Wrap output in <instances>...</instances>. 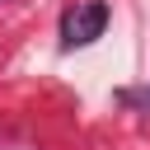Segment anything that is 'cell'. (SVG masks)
I'll return each instance as SVG.
<instances>
[{
	"label": "cell",
	"mask_w": 150,
	"mask_h": 150,
	"mask_svg": "<svg viewBox=\"0 0 150 150\" xmlns=\"http://www.w3.org/2000/svg\"><path fill=\"white\" fill-rule=\"evenodd\" d=\"M103 28H108V5H103V0H84V5H75V9H66V19H61V42H66V47H84V42L103 38Z\"/></svg>",
	"instance_id": "cell-1"
}]
</instances>
